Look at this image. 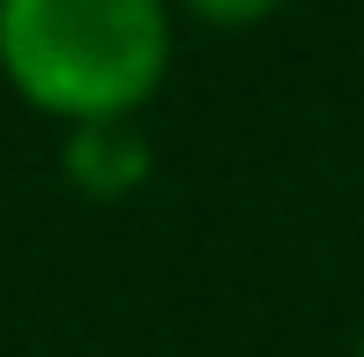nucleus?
I'll return each instance as SVG.
<instances>
[{"label": "nucleus", "instance_id": "obj_1", "mask_svg": "<svg viewBox=\"0 0 364 357\" xmlns=\"http://www.w3.org/2000/svg\"><path fill=\"white\" fill-rule=\"evenodd\" d=\"M171 60V0H0V82L60 127L141 119Z\"/></svg>", "mask_w": 364, "mask_h": 357}, {"label": "nucleus", "instance_id": "obj_2", "mask_svg": "<svg viewBox=\"0 0 364 357\" xmlns=\"http://www.w3.org/2000/svg\"><path fill=\"white\" fill-rule=\"evenodd\" d=\"M60 171L82 201H127L156 171V142L141 134V119H82L60 127Z\"/></svg>", "mask_w": 364, "mask_h": 357}, {"label": "nucleus", "instance_id": "obj_3", "mask_svg": "<svg viewBox=\"0 0 364 357\" xmlns=\"http://www.w3.org/2000/svg\"><path fill=\"white\" fill-rule=\"evenodd\" d=\"M186 23H208V30H260L290 8V0H171Z\"/></svg>", "mask_w": 364, "mask_h": 357}, {"label": "nucleus", "instance_id": "obj_4", "mask_svg": "<svg viewBox=\"0 0 364 357\" xmlns=\"http://www.w3.org/2000/svg\"><path fill=\"white\" fill-rule=\"evenodd\" d=\"M357 357H364V335H357Z\"/></svg>", "mask_w": 364, "mask_h": 357}]
</instances>
